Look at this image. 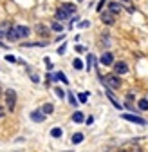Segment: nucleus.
I'll return each instance as SVG.
<instances>
[{"mask_svg":"<svg viewBox=\"0 0 148 152\" xmlns=\"http://www.w3.org/2000/svg\"><path fill=\"white\" fill-rule=\"evenodd\" d=\"M114 64V54L112 53H103L101 56V65H112Z\"/></svg>","mask_w":148,"mask_h":152,"instance_id":"6e6552de","label":"nucleus"},{"mask_svg":"<svg viewBox=\"0 0 148 152\" xmlns=\"http://www.w3.org/2000/svg\"><path fill=\"white\" fill-rule=\"evenodd\" d=\"M47 42H27L24 44V47H45Z\"/></svg>","mask_w":148,"mask_h":152,"instance_id":"a211bd4d","label":"nucleus"},{"mask_svg":"<svg viewBox=\"0 0 148 152\" xmlns=\"http://www.w3.org/2000/svg\"><path fill=\"white\" fill-rule=\"evenodd\" d=\"M0 112H4V107H2V105H0Z\"/></svg>","mask_w":148,"mask_h":152,"instance_id":"f704fd0d","label":"nucleus"},{"mask_svg":"<svg viewBox=\"0 0 148 152\" xmlns=\"http://www.w3.org/2000/svg\"><path fill=\"white\" fill-rule=\"evenodd\" d=\"M76 51H78V53H85L87 47H85V45H76Z\"/></svg>","mask_w":148,"mask_h":152,"instance_id":"7c9ffc66","label":"nucleus"},{"mask_svg":"<svg viewBox=\"0 0 148 152\" xmlns=\"http://www.w3.org/2000/svg\"><path fill=\"white\" fill-rule=\"evenodd\" d=\"M31 80H33L34 83H38V82H40V78H38V74H31Z\"/></svg>","mask_w":148,"mask_h":152,"instance_id":"2f4dec72","label":"nucleus"},{"mask_svg":"<svg viewBox=\"0 0 148 152\" xmlns=\"http://www.w3.org/2000/svg\"><path fill=\"white\" fill-rule=\"evenodd\" d=\"M78 20H80V16H78V15H76V16H72V22H70V26H72L74 22H78Z\"/></svg>","mask_w":148,"mask_h":152,"instance_id":"72a5a7b5","label":"nucleus"},{"mask_svg":"<svg viewBox=\"0 0 148 152\" xmlns=\"http://www.w3.org/2000/svg\"><path fill=\"white\" fill-rule=\"evenodd\" d=\"M114 71H116V74H126L128 72V65L125 62H118V64H114Z\"/></svg>","mask_w":148,"mask_h":152,"instance_id":"0eeeda50","label":"nucleus"},{"mask_svg":"<svg viewBox=\"0 0 148 152\" xmlns=\"http://www.w3.org/2000/svg\"><path fill=\"white\" fill-rule=\"evenodd\" d=\"M69 16H70V15H69V13H65V11H63L62 7H60V9L56 11V20H67Z\"/></svg>","mask_w":148,"mask_h":152,"instance_id":"2eb2a0df","label":"nucleus"},{"mask_svg":"<svg viewBox=\"0 0 148 152\" xmlns=\"http://www.w3.org/2000/svg\"><path fill=\"white\" fill-rule=\"evenodd\" d=\"M52 82H63V83H69V80H67V76L60 71V72H56V74H52Z\"/></svg>","mask_w":148,"mask_h":152,"instance_id":"9d476101","label":"nucleus"},{"mask_svg":"<svg viewBox=\"0 0 148 152\" xmlns=\"http://www.w3.org/2000/svg\"><path fill=\"white\" fill-rule=\"evenodd\" d=\"M0 92H2V89H0Z\"/></svg>","mask_w":148,"mask_h":152,"instance_id":"58836bf2","label":"nucleus"},{"mask_svg":"<svg viewBox=\"0 0 148 152\" xmlns=\"http://www.w3.org/2000/svg\"><path fill=\"white\" fill-rule=\"evenodd\" d=\"M54 92H56V96H58L60 100H63V98H65V91H63L62 87H56V89H54Z\"/></svg>","mask_w":148,"mask_h":152,"instance_id":"5701e85b","label":"nucleus"},{"mask_svg":"<svg viewBox=\"0 0 148 152\" xmlns=\"http://www.w3.org/2000/svg\"><path fill=\"white\" fill-rule=\"evenodd\" d=\"M123 120H128L136 125H146V120H143L141 116H136V114H123Z\"/></svg>","mask_w":148,"mask_h":152,"instance_id":"20e7f679","label":"nucleus"},{"mask_svg":"<svg viewBox=\"0 0 148 152\" xmlns=\"http://www.w3.org/2000/svg\"><path fill=\"white\" fill-rule=\"evenodd\" d=\"M72 67L76 69V71H81V69H83V62H81L80 58H74V62H72Z\"/></svg>","mask_w":148,"mask_h":152,"instance_id":"412c9836","label":"nucleus"},{"mask_svg":"<svg viewBox=\"0 0 148 152\" xmlns=\"http://www.w3.org/2000/svg\"><path fill=\"white\" fill-rule=\"evenodd\" d=\"M51 136L52 138H62L63 136V130L60 127H54V129H51Z\"/></svg>","mask_w":148,"mask_h":152,"instance_id":"dca6fc26","label":"nucleus"},{"mask_svg":"<svg viewBox=\"0 0 148 152\" xmlns=\"http://www.w3.org/2000/svg\"><path fill=\"white\" fill-rule=\"evenodd\" d=\"M65 51H67V45H65V44H62V45H60V49H58V54H65Z\"/></svg>","mask_w":148,"mask_h":152,"instance_id":"c85d7f7f","label":"nucleus"},{"mask_svg":"<svg viewBox=\"0 0 148 152\" xmlns=\"http://www.w3.org/2000/svg\"><path fill=\"white\" fill-rule=\"evenodd\" d=\"M78 2H81V0H78Z\"/></svg>","mask_w":148,"mask_h":152,"instance_id":"4c0bfd02","label":"nucleus"},{"mask_svg":"<svg viewBox=\"0 0 148 152\" xmlns=\"http://www.w3.org/2000/svg\"><path fill=\"white\" fill-rule=\"evenodd\" d=\"M83 121H85L87 125H92V123H94V118H92V116H89V118H87V120H83Z\"/></svg>","mask_w":148,"mask_h":152,"instance_id":"473e14b6","label":"nucleus"},{"mask_svg":"<svg viewBox=\"0 0 148 152\" xmlns=\"http://www.w3.org/2000/svg\"><path fill=\"white\" fill-rule=\"evenodd\" d=\"M6 38H7L9 42H16V36H15V29H13V27L6 31Z\"/></svg>","mask_w":148,"mask_h":152,"instance_id":"6ab92c4d","label":"nucleus"},{"mask_svg":"<svg viewBox=\"0 0 148 152\" xmlns=\"http://www.w3.org/2000/svg\"><path fill=\"white\" fill-rule=\"evenodd\" d=\"M87 98H89V92H81L80 96H78V100H80L81 103H85V102H87Z\"/></svg>","mask_w":148,"mask_h":152,"instance_id":"a878e982","label":"nucleus"},{"mask_svg":"<svg viewBox=\"0 0 148 152\" xmlns=\"http://www.w3.org/2000/svg\"><path fill=\"white\" fill-rule=\"evenodd\" d=\"M6 60H7V62H11V64H15V62H16V58H15L13 54H7V56H6Z\"/></svg>","mask_w":148,"mask_h":152,"instance_id":"c756f323","label":"nucleus"},{"mask_svg":"<svg viewBox=\"0 0 148 152\" xmlns=\"http://www.w3.org/2000/svg\"><path fill=\"white\" fill-rule=\"evenodd\" d=\"M2 114H4V112H0V116H2Z\"/></svg>","mask_w":148,"mask_h":152,"instance_id":"c9c22d12","label":"nucleus"},{"mask_svg":"<svg viewBox=\"0 0 148 152\" xmlns=\"http://www.w3.org/2000/svg\"><path fill=\"white\" fill-rule=\"evenodd\" d=\"M107 2H108V0H99L98 6H96V11H103V7L107 6Z\"/></svg>","mask_w":148,"mask_h":152,"instance_id":"b1692460","label":"nucleus"},{"mask_svg":"<svg viewBox=\"0 0 148 152\" xmlns=\"http://www.w3.org/2000/svg\"><path fill=\"white\" fill-rule=\"evenodd\" d=\"M15 29V36H16V40L18 38H27L29 36V27H25V26H16V27H13Z\"/></svg>","mask_w":148,"mask_h":152,"instance_id":"7ed1b4c3","label":"nucleus"},{"mask_svg":"<svg viewBox=\"0 0 148 152\" xmlns=\"http://www.w3.org/2000/svg\"><path fill=\"white\" fill-rule=\"evenodd\" d=\"M92 65H94V56L89 54V56H87V71H90V69H92Z\"/></svg>","mask_w":148,"mask_h":152,"instance_id":"4be33fe9","label":"nucleus"},{"mask_svg":"<svg viewBox=\"0 0 148 152\" xmlns=\"http://www.w3.org/2000/svg\"><path fill=\"white\" fill-rule=\"evenodd\" d=\"M101 13V22L107 26H114V13L110 11H99Z\"/></svg>","mask_w":148,"mask_h":152,"instance_id":"39448f33","label":"nucleus"},{"mask_svg":"<svg viewBox=\"0 0 148 152\" xmlns=\"http://www.w3.org/2000/svg\"><path fill=\"white\" fill-rule=\"evenodd\" d=\"M107 96H108V100H110V102H112L114 109H118V110H121V109H123V105H121V103H119V102H118V100L114 98V94L110 92V89H107Z\"/></svg>","mask_w":148,"mask_h":152,"instance_id":"1a4fd4ad","label":"nucleus"},{"mask_svg":"<svg viewBox=\"0 0 148 152\" xmlns=\"http://www.w3.org/2000/svg\"><path fill=\"white\" fill-rule=\"evenodd\" d=\"M36 31H38V33H42V36H45V33H47L45 26H36Z\"/></svg>","mask_w":148,"mask_h":152,"instance_id":"cd10ccee","label":"nucleus"},{"mask_svg":"<svg viewBox=\"0 0 148 152\" xmlns=\"http://www.w3.org/2000/svg\"><path fill=\"white\" fill-rule=\"evenodd\" d=\"M83 120H85V116H83V112L76 110V112L72 114V121H74V123H83Z\"/></svg>","mask_w":148,"mask_h":152,"instance_id":"ddd939ff","label":"nucleus"},{"mask_svg":"<svg viewBox=\"0 0 148 152\" xmlns=\"http://www.w3.org/2000/svg\"><path fill=\"white\" fill-rule=\"evenodd\" d=\"M31 120L34 123H42V121H45V114L42 110H33L31 112Z\"/></svg>","mask_w":148,"mask_h":152,"instance_id":"423d86ee","label":"nucleus"},{"mask_svg":"<svg viewBox=\"0 0 148 152\" xmlns=\"http://www.w3.org/2000/svg\"><path fill=\"white\" fill-rule=\"evenodd\" d=\"M51 29H54V31H63V26H62L60 22H54V24L51 26Z\"/></svg>","mask_w":148,"mask_h":152,"instance_id":"393cba45","label":"nucleus"},{"mask_svg":"<svg viewBox=\"0 0 148 152\" xmlns=\"http://www.w3.org/2000/svg\"><path fill=\"white\" fill-rule=\"evenodd\" d=\"M123 2H128V0H123Z\"/></svg>","mask_w":148,"mask_h":152,"instance_id":"e433bc0d","label":"nucleus"},{"mask_svg":"<svg viewBox=\"0 0 148 152\" xmlns=\"http://www.w3.org/2000/svg\"><path fill=\"white\" fill-rule=\"evenodd\" d=\"M40 110H42V112L45 114V116H47V114H52V112H54V105H52V103H44Z\"/></svg>","mask_w":148,"mask_h":152,"instance_id":"f8f14e48","label":"nucleus"},{"mask_svg":"<svg viewBox=\"0 0 148 152\" xmlns=\"http://www.w3.org/2000/svg\"><path fill=\"white\" fill-rule=\"evenodd\" d=\"M107 4H108V9H110V13H114V15L121 13V6H119V2H107Z\"/></svg>","mask_w":148,"mask_h":152,"instance_id":"9b49d317","label":"nucleus"},{"mask_svg":"<svg viewBox=\"0 0 148 152\" xmlns=\"http://www.w3.org/2000/svg\"><path fill=\"white\" fill-rule=\"evenodd\" d=\"M83 138H85V136L81 134V132H76V134L72 136V143H74V145H80V143L83 141Z\"/></svg>","mask_w":148,"mask_h":152,"instance_id":"f3484780","label":"nucleus"},{"mask_svg":"<svg viewBox=\"0 0 148 152\" xmlns=\"http://www.w3.org/2000/svg\"><path fill=\"white\" fill-rule=\"evenodd\" d=\"M62 9H63L65 13H69V15H74V13H76V6H74V4H69V2H67V4H63V6H62Z\"/></svg>","mask_w":148,"mask_h":152,"instance_id":"4468645a","label":"nucleus"},{"mask_svg":"<svg viewBox=\"0 0 148 152\" xmlns=\"http://www.w3.org/2000/svg\"><path fill=\"white\" fill-rule=\"evenodd\" d=\"M137 109H139V110H148V100H146V98L139 100V103H137Z\"/></svg>","mask_w":148,"mask_h":152,"instance_id":"aec40b11","label":"nucleus"},{"mask_svg":"<svg viewBox=\"0 0 148 152\" xmlns=\"http://www.w3.org/2000/svg\"><path fill=\"white\" fill-rule=\"evenodd\" d=\"M65 94H67V92H65ZM67 96H69V102H70V105H76V96H74L72 92H69Z\"/></svg>","mask_w":148,"mask_h":152,"instance_id":"bb28decb","label":"nucleus"},{"mask_svg":"<svg viewBox=\"0 0 148 152\" xmlns=\"http://www.w3.org/2000/svg\"><path fill=\"white\" fill-rule=\"evenodd\" d=\"M4 96H6V105L9 110H15V105H16V92L15 89H7L4 92Z\"/></svg>","mask_w":148,"mask_h":152,"instance_id":"f03ea898","label":"nucleus"},{"mask_svg":"<svg viewBox=\"0 0 148 152\" xmlns=\"http://www.w3.org/2000/svg\"><path fill=\"white\" fill-rule=\"evenodd\" d=\"M101 83L107 85V87H112V89H119L121 80L118 78V74H108V76H105V78H101Z\"/></svg>","mask_w":148,"mask_h":152,"instance_id":"f257e3e1","label":"nucleus"}]
</instances>
